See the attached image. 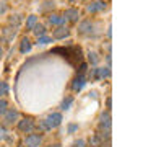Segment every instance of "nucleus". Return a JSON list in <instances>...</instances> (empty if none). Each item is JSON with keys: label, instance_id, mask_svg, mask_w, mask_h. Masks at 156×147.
<instances>
[{"label": "nucleus", "instance_id": "obj_1", "mask_svg": "<svg viewBox=\"0 0 156 147\" xmlns=\"http://www.w3.org/2000/svg\"><path fill=\"white\" fill-rule=\"evenodd\" d=\"M54 52H62L63 54V57H67L68 61L72 62V56H75V59L78 62H81V49L78 47V46H70V47H65V49H62V47H57V49H54Z\"/></svg>", "mask_w": 156, "mask_h": 147}, {"label": "nucleus", "instance_id": "obj_2", "mask_svg": "<svg viewBox=\"0 0 156 147\" xmlns=\"http://www.w3.org/2000/svg\"><path fill=\"white\" fill-rule=\"evenodd\" d=\"M60 123H62V115L60 113H52V115H49L46 119H44V124H46L47 129H54V127H57Z\"/></svg>", "mask_w": 156, "mask_h": 147}, {"label": "nucleus", "instance_id": "obj_3", "mask_svg": "<svg viewBox=\"0 0 156 147\" xmlns=\"http://www.w3.org/2000/svg\"><path fill=\"white\" fill-rule=\"evenodd\" d=\"M16 119H18V111L13 110V108H10V110H7L2 115V123L5 126H10L13 123H16Z\"/></svg>", "mask_w": 156, "mask_h": 147}, {"label": "nucleus", "instance_id": "obj_4", "mask_svg": "<svg viewBox=\"0 0 156 147\" xmlns=\"http://www.w3.org/2000/svg\"><path fill=\"white\" fill-rule=\"evenodd\" d=\"M34 127H36V124H34V121L31 118H24V119H21L18 123V129L21 132H26V134H31L34 131Z\"/></svg>", "mask_w": 156, "mask_h": 147}, {"label": "nucleus", "instance_id": "obj_5", "mask_svg": "<svg viewBox=\"0 0 156 147\" xmlns=\"http://www.w3.org/2000/svg\"><path fill=\"white\" fill-rule=\"evenodd\" d=\"M42 142V136L39 134H28L24 139V145L26 147H39Z\"/></svg>", "mask_w": 156, "mask_h": 147}, {"label": "nucleus", "instance_id": "obj_6", "mask_svg": "<svg viewBox=\"0 0 156 147\" xmlns=\"http://www.w3.org/2000/svg\"><path fill=\"white\" fill-rule=\"evenodd\" d=\"M111 75V70L109 67H101V69H93L91 70V77L94 80H101V78H106Z\"/></svg>", "mask_w": 156, "mask_h": 147}, {"label": "nucleus", "instance_id": "obj_7", "mask_svg": "<svg viewBox=\"0 0 156 147\" xmlns=\"http://www.w3.org/2000/svg\"><path fill=\"white\" fill-rule=\"evenodd\" d=\"M63 17H65V20H68V21H78V18H80V12H78L76 8H67Z\"/></svg>", "mask_w": 156, "mask_h": 147}, {"label": "nucleus", "instance_id": "obj_8", "mask_svg": "<svg viewBox=\"0 0 156 147\" xmlns=\"http://www.w3.org/2000/svg\"><path fill=\"white\" fill-rule=\"evenodd\" d=\"M99 126H101V129H104V131H109L111 129V116H109V111H106V113H102V115H101Z\"/></svg>", "mask_w": 156, "mask_h": 147}, {"label": "nucleus", "instance_id": "obj_9", "mask_svg": "<svg viewBox=\"0 0 156 147\" xmlns=\"http://www.w3.org/2000/svg\"><path fill=\"white\" fill-rule=\"evenodd\" d=\"M85 83H86V78H85V75H78V77H75V80H73V83H72L73 92H80L81 88L85 87Z\"/></svg>", "mask_w": 156, "mask_h": 147}, {"label": "nucleus", "instance_id": "obj_10", "mask_svg": "<svg viewBox=\"0 0 156 147\" xmlns=\"http://www.w3.org/2000/svg\"><path fill=\"white\" fill-rule=\"evenodd\" d=\"M68 34H70L68 28H65V26H57V29H54L52 36L55 38V39H63V38H67Z\"/></svg>", "mask_w": 156, "mask_h": 147}, {"label": "nucleus", "instance_id": "obj_11", "mask_svg": "<svg viewBox=\"0 0 156 147\" xmlns=\"http://www.w3.org/2000/svg\"><path fill=\"white\" fill-rule=\"evenodd\" d=\"M2 34H3V39H5V41H12V39L16 36V28L8 26V28H5L3 31H2Z\"/></svg>", "mask_w": 156, "mask_h": 147}, {"label": "nucleus", "instance_id": "obj_12", "mask_svg": "<svg viewBox=\"0 0 156 147\" xmlns=\"http://www.w3.org/2000/svg\"><path fill=\"white\" fill-rule=\"evenodd\" d=\"M106 8V3L104 2H93L88 5V12L90 13H96V12H101V10Z\"/></svg>", "mask_w": 156, "mask_h": 147}, {"label": "nucleus", "instance_id": "obj_13", "mask_svg": "<svg viewBox=\"0 0 156 147\" xmlns=\"http://www.w3.org/2000/svg\"><path fill=\"white\" fill-rule=\"evenodd\" d=\"M91 28H93L91 20H85V21L80 23V26H78V31L83 33V34H86V33H91Z\"/></svg>", "mask_w": 156, "mask_h": 147}, {"label": "nucleus", "instance_id": "obj_14", "mask_svg": "<svg viewBox=\"0 0 156 147\" xmlns=\"http://www.w3.org/2000/svg\"><path fill=\"white\" fill-rule=\"evenodd\" d=\"M65 21H67L65 17H60V15H51V17H49V23L55 24V26H62Z\"/></svg>", "mask_w": 156, "mask_h": 147}, {"label": "nucleus", "instance_id": "obj_15", "mask_svg": "<svg viewBox=\"0 0 156 147\" xmlns=\"http://www.w3.org/2000/svg\"><path fill=\"white\" fill-rule=\"evenodd\" d=\"M31 31L36 34L37 38H41V36H46V33H47V29H46V26L44 24H39V23H36V26H34Z\"/></svg>", "mask_w": 156, "mask_h": 147}, {"label": "nucleus", "instance_id": "obj_16", "mask_svg": "<svg viewBox=\"0 0 156 147\" xmlns=\"http://www.w3.org/2000/svg\"><path fill=\"white\" fill-rule=\"evenodd\" d=\"M31 51V41H29L28 38H23L21 39V46H20V52L21 54H26Z\"/></svg>", "mask_w": 156, "mask_h": 147}, {"label": "nucleus", "instance_id": "obj_17", "mask_svg": "<svg viewBox=\"0 0 156 147\" xmlns=\"http://www.w3.org/2000/svg\"><path fill=\"white\" fill-rule=\"evenodd\" d=\"M8 21H10V24H12L13 28H18L20 23H21V15H12Z\"/></svg>", "mask_w": 156, "mask_h": 147}, {"label": "nucleus", "instance_id": "obj_18", "mask_svg": "<svg viewBox=\"0 0 156 147\" xmlns=\"http://www.w3.org/2000/svg\"><path fill=\"white\" fill-rule=\"evenodd\" d=\"M36 23H37V17L36 15H31V17H28V20H26V28L33 29L34 26H36Z\"/></svg>", "mask_w": 156, "mask_h": 147}, {"label": "nucleus", "instance_id": "obj_19", "mask_svg": "<svg viewBox=\"0 0 156 147\" xmlns=\"http://www.w3.org/2000/svg\"><path fill=\"white\" fill-rule=\"evenodd\" d=\"M72 103H73V98L72 96H67L65 100L62 101V110H68V108L72 106Z\"/></svg>", "mask_w": 156, "mask_h": 147}, {"label": "nucleus", "instance_id": "obj_20", "mask_svg": "<svg viewBox=\"0 0 156 147\" xmlns=\"http://www.w3.org/2000/svg\"><path fill=\"white\" fill-rule=\"evenodd\" d=\"M7 93H8V85H7V82L0 80V96H2V95H7Z\"/></svg>", "mask_w": 156, "mask_h": 147}, {"label": "nucleus", "instance_id": "obj_21", "mask_svg": "<svg viewBox=\"0 0 156 147\" xmlns=\"http://www.w3.org/2000/svg\"><path fill=\"white\" fill-rule=\"evenodd\" d=\"M98 61H99V57H98V54L96 52H90V62L93 64V66H96Z\"/></svg>", "mask_w": 156, "mask_h": 147}, {"label": "nucleus", "instance_id": "obj_22", "mask_svg": "<svg viewBox=\"0 0 156 147\" xmlns=\"http://www.w3.org/2000/svg\"><path fill=\"white\" fill-rule=\"evenodd\" d=\"M7 108H8V103L5 101V100H0V116L7 111Z\"/></svg>", "mask_w": 156, "mask_h": 147}, {"label": "nucleus", "instance_id": "obj_23", "mask_svg": "<svg viewBox=\"0 0 156 147\" xmlns=\"http://www.w3.org/2000/svg\"><path fill=\"white\" fill-rule=\"evenodd\" d=\"M7 10H8V5L3 2V0H0V15H3V13H7Z\"/></svg>", "mask_w": 156, "mask_h": 147}, {"label": "nucleus", "instance_id": "obj_24", "mask_svg": "<svg viewBox=\"0 0 156 147\" xmlns=\"http://www.w3.org/2000/svg\"><path fill=\"white\" fill-rule=\"evenodd\" d=\"M49 43H52V38H47V36L39 38V44H49Z\"/></svg>", "mask_w": 156, "mask_h": 147}, {"label": "nucleus", "instance_id": "obj_25", "mask_svg": "<svg viewBox=\"0 0 156 147\" xmlns=\"http://www.w3.org/2000/svg\"><path fill=\"white\" fill-rule=\"evenodd\" d=\"M5 136H7V131L3 126H0V139H5Z\"/></svg>", "mask_w": 156, "mask_h": 147}, {"label": "nucleus", "instance_id": "obj_26", "mask_svg": "<svg viewBox=\"0 0 156 147\" xmlns=\"http://www.w3.org/2000/svg\"><path fill=\"white\" fill-rule=\"evenodd\" d=\"M86 69H88V66H86V64H85V62H83V64H81V66H80V75H83V74H85V72H86Z\"/></svg>", "mask_w": 156, "mask_h": 147}, {"label": "nucleus", "instance_id": "obj_27", "mask_svg": "<svg viewBox=\"0 0 156 147\" xmlns=\"http://www.w3.org/2000/svg\"><path fill=\"white\" fill-rule=\"evenodd\" d=\"M73 147H85V141L80 139V141H76L75 144H73Z\"/></svg>", "mask_w": 156, "mask_h": 147}, {"label": "nucleus", "instance_id": "obj_28", "mask_svg": "<svg viewBox=\"0 0 156 147\" xmlns=\"http://www.w3.org/2000/svg\"><path fill=\"white\" fill-rule=\"evenodd\" d=\"M78 129V124H70L68 126V132H75Z\"/></svg>", "mask_w": 156, "mask_h": 147}, {"label": "nucleus", "instance_id": "obj_29", "mask_svg": "<svg viewBox=\"0 0 156 147\" xmlns=\"http://www.w3.org/2000/svg\"><path fill=\"white\" fill-rule=\"evenodd\" d=\"M111 103H112V100H111V98H107V101H106V105H107V110H111Z\"/></svg>", "mask_w": 156, "mask_h": 147}, {"label": "nucleus", "instance_id": "obj_30", "mask_svg": "<svg viewBox=\"0 0 156 147\" xmlns=\"http://www.w3.org/2000/svg\"><path fill=\"white\" fill-rule=\"evenodd\" d=\"M49 147H60V144H52V145H49Z\"/></svg>", "mask_w": 156, "mask_h": 147}, {"label": "nucleus", "instance_id": "obj_31", "mask_svg": "<svg viewBox=\"0 0 156 147\" xmlns=\"http://www.w3.org/2000/svg\"><path fill=\"white\" fill-rule=\"evenodd\" d=\"M2 54H3V51H2V47H0V57H2Z\"/></svg>", "mask_w": 156, "mask_h": 147}, {"label": "nucleus", "instance_id": "obj_32", "mask_svg": "<svg viewBox=\"0 0 156 147\" xmlns=\"http://www.w3.org/2000/svg\"><path fill=\"white\" fill-rule=\"evenodd\" d=\"M68 2H70V3H73V2H75V0H68Z\"/></svg>", "mask_w": 156, "mask_h": 147}]
</instances>
